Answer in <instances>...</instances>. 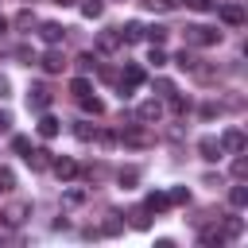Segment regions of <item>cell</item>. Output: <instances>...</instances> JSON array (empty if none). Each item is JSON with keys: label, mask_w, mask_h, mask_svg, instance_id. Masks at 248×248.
Returning a JSON list of instances; mask_svg holds the SVG:
<instances>
[{"label": "cell", "mask_w": 248, "mask_h": 248, "mask_svg": "<svg viewBox=\"0 0 248 248\" xmlns=\"http://www.w3.org/2000/svg\"><path fill=\"white\" fill-rule=\"evenodd\" d=\"M120 124H124V120H120ZM116 140L128 143V147H147V143H151V136L143 132V124H124V128L116 132Z\"/></svg>", "instance_id": "3"}, {"label": "cell", "mask_w": 248, "mask_h": 248, "mask_svg": "<svg viewBox=\"0 0 248 248\" xmlns=\"http://www.w3.org/2000/svg\"><path fill=\"white\" fill-rule=\"evenodd\" d=\"M0 190H4V194L16 190V170H12V167H0Z\"/></svg>", "instance_id": "32"}, {"label": "cell", "mask_w": 248, "mask_h": 248, "mask_svg": "<svg viewBox=\"0 0 248 248\" xmlns=\"http://www.w3.org/2000/svg\"><path fill=\"white\" fill-rule=\"evenodd\" d=\"M217 143H221V151H225V155H236V151H244V132H240V128H229Z\"/></svg>", "instance_id": "7"}, {"label": "cell", "mask_w": 248, "mask_h": 248, "mask_svg": "<svg viewBox=\"0 0 248 248\" xmlns=\"http://www.w3.org/2000/svg\"><path fill=\"white\" fill-rule=\"evenodd\" d=\"M124 43H120V35H116V27H108V31H101L97 35V50L101 54H112V50H120Z\"/></svg>", "instance_id": "12"}, {"label": "cell", "mask_w": 248, "mask_h": 248, "mask_svg": "<svg viewBox=\"0 0 248 248\" xmlns=\"http://www.w3.org/2000/svg\"><path fill=\"white\" fill-rule=\"evenodd\" d=\"M167 101H170V112H186V108H190V101H186V97H178V93H170Z\"/></svg>", "instance_id": "37"}, {"label": "cell", "mask_w": 248, "mask_h": 248, "mask_svg": "<svg viewBox=\"0 0 248 248\" xmlns=\"http://www.w3.org/2000/svg\"><path fill=\"white\" fill-rule=\"evenodd\" d=\"M8 128H12V116H8V112H0V136H4Z\"/></svg>", "instance_id": "42"}, {"label": "cell", "mask_w": 248, "mask_h": 248, "mask_svg": "<svg viewBox=\"0 0 248 248\" xmlns=\"http://www.w3.org/2000/svg\"><path fill=\"white\" fill-rule=\"evenodd\" d=\"M39 66H43V74H62V66H66V58H62V50L58 46H50L43 58H39Z\"/></svg>", "instance_id": "10"}, {"label": "cell", "mask_w": 248, "mask_h": 248, "mask_svg": "<svg viewBox=\"0 0 248 248\" xmlns=\"http://www.w3.org/2000/svg\"><path fill=\"white\" fill-rule=\"evenodd\" d=\"M23 159L31 163V170H50V159H54V155H50L46 147H31V151H27Z\"/></svg>", "instance_id": "13"}, {"label": "cell", "mask_w": 248, "mask_h": 248, "mask_svg": "<svg viewBox=\"0 0 248 248\" xmlns=\"http://www.w3.org/2000/svg\"><path fill=\"white\" fill-rule=\"evenodd\" d=\"M54 4H62V8H66V4H74V0H54Z\"/></svg>", "instance_id": "45"}, {"label": "cell", "mask_w": 248, "mask_h": 248, "mask_svg": "<svg viewBox=\"0 0 248 248\" xmlns=\"http://www.w3.org/2000/svg\"><path fill=\"white\" fill-rule=\"evenodd\" d=\"M62 202H66V205H81V202H85V190H66Z\"/></svg>", "instance_id": "38"}, {"label": "cell", "mask_w": 248, "mask_h": 248, "mask_svg": "<svg viewBox=\"0 0 248 248\" xmlns=\"http://www.w3.org/2000/svg\"><path fill=\"white\" fill-rule=\"evenodd\" d=\"M244 174H248V159L236 151V159H232V178H236V182H244Z\"/></svg>", "instance_id": "29"}, {"label": "cell", "mask_w": 248, "mask_h": 248, "mask_svg": "<svg viewBox=\"0 0 248 248\" xmlns=\"http://www.w3.org/2000/svg\"><path fill=\"white\" fill-rule=\"evenodd\" d=\"M186 4H190L194 12H213V8H217V0H186Z\"/></svg>", "instance_id": "39"}, {"label": "cell", "mask_w": 248, "mask_h": 248, "mask_svg": "<svg viewBox=\"0 0 248 248\" xmlns=\"http://www.w3.org/2000/svg\"><path fill=\"white\" fill-rule=\"evenodd\" d=\"M4 27H8V19H4V16H0V31H4Z\"/></svg>", "instance_id": "44"}, {"label": "cell", "mask_w": 248, "mask_h": 248, "mask_svg": "<svg viewBox=\"0 0 248 248\" xmlns=\"http://www.w3.org/2000/svg\"><path fill=\"white\" fill-rule=\"evenodd\" d=\"M229 202H232V209H244L248 205V186H232L229 190Z\"/></svg>", "instance_id": "22"}, {"label": "cell", "mask_w": 248, "mask_h": 248, "mask_svg": "<svg viewBox=\"0 0 248 248\" xmlns=\"http://www.w3.org/2000/svg\"><path fill=\"white\" fill-rule=\"evenodd\" d=\"M159 116H163V105H159L155 97H151V101H143V105L136 108V120H140V124H155Z\"/></svg>", "instance_id": "11"}, {"label": "cell", "mask_w": 248, "mask_h": 248, "mask_svg": "<svg viewBox=\"0 0 248 248\" xmlns=\"http://www.w3.org/2000/svg\"><path fill=\"white\" fill-rule=\"evenodd\" d=\"M128 217H132V229H147V225H151V213H147L143 205H136Z\"/></svg>", "instance_id": "23"}, {"label": "cell", "mask_w": 248, "mask_h": 248, "mask_svg": "<svg viewBox=\"0 0 248 248\" xmlns=\"http://www.w3.org/2000/svg\"><path fill=\"white\" fill-rule=\"evenodd\" d=\"M198 155H202L205 163H217V159H221L225 151H221V143H217V136H202V140H198Z\"/></svg>", "instance_id": "8"}, {"label": "cell", "mask_w": 248, "mask_h": 248, "mask_svg": "<svg viewBox=\"0 0 248 248\" xmlns=\"http://www.w3.org/2000/svg\"><path fill=\"white\" fill-rule=\"evenodd\" d=\"M217 43H221L217 27H205V23H190L186 27V46H217Z\"/></svg>", "instance_id": "1"}, {"label": "cell", "mask_w": 248, "mask_h": 248, "mask_svg": "<svg viewBox=\"0 0 248 248\" xmlns=\"http://www.w3.org/2000/svg\"><path fill=\"white\" fill-rule=\"evenodd\" d=\"M143 209H147V213H167V209H170V198H167L163 190H155V194H147Z\"/></svg>", "instance_id": "16"}, {"label": "cell", "mask_w": 248, "mask_h": 248, "mask_svg": "<svg viewBox=\"0 0 248 248\" xmlns=\"http://www.w3.org/2000/svg\"><path fill=\"white\" fill-rule=\"evenodd\" d=\"M12 151H16V155H27V151H31V140H27V136H12Z\"/></svg>", "instance_id": "36"}, {"label": "cell", "mask_w": 248, "mask_h": 248, "mask_svg": "<svg viewBox=\"0 0 248 248\" xmlns=\"http://www.w3.org/2000/svg\"><path fill=\"white\" fill-rule=\"evenodd\" d=\"M116 178H120V186H124V190H132V186L140 182V167H124Z\"/></svg>", "instance_id": "21"}, {"label": "cell", "mask_w": 248, "mask_h": 248, "mask_svg": "<svg viewBox=\"0 0 248 248\" xmlns=\"http://www.w3.org/2000/svg\"><path fill=\"white\" fill-rule=\"evenodd\" d=\"M143 4H147L151 12H170V8H178L182 0H143Z\"/></svg>", "instance_id": "34"}, {"label": "cell", "mask_w": 248, "mask_h": 248, "mask_svg": "<svg viewBox=\"0 0 248 248\" xmlns=\"http://www.w3.org/2000/svg\"><path fill=\"white\" fill-rule=\"evenodd\" d=\"M31 23H35L31 12H19V16H16V27H31Z\"/></svg>", "instance_id": "41"}, {"label": "cell", "mask_w": 248, "mask_h": 248, "mask_svg": "<svg viewBox=\"0 0 248 248\" xmlns=\"http://www.w3.org/2000/svg\"><path fill=\"white\" fill-rule=\"evenodd\" d=\"M167 35H170V31H167L163 23H155V27H143V39H151L155 46H163V43H167Z\"/></svg>", "instance_id": "20"}, {"label": "cell", "mask_w": 248, "mask_h": 248, "mask_svg": "<svg viewBox=\"0 0 248 248\" xmlns=\"http://www.w3.org/2000/svg\"><path fill=\"white\" fill-rule=\"evenodd\" d=\"M120 229H124V225H120V221H116V213H108V221H105V232H108V236H116V232H120Z\"/></svg>", "instance_id": "40"}, {"label": "cell", "mask_w": 248, "mask_h": 248, "mask_svg": "<svg viewBox=\"0 0 248 248\" xmlns=\"http://www.w3.org/2000/svg\"><path fill=\"white\" fill-rule=\"evenodd\" d=\"M50 170H54L62 182H70V178L78 174V163H74V159H50Z\"/></svg>", "instance_id": "15"}, {"label": "cell", "mask_w": 248, "mask_h": 248, "mask_svg": "<svg viewBox=\"0 0 248 248\" xmlns=\"http://www.w3.org/2000/svg\"><path fill=\"white\" fill-rule=\"evenodd\" d=\"M101 12H105V4H101V0H85V4H81V16H85V19H97Z\"/></svg>", "instance_id": "27"}, {"label": "cell", "mask_w": 248, "mask_h": 248, "mask_svg": "<svg viewBox=\"0 0 248 248\" xmlns=\"http://www.w3.org/2000/svg\"><path fill=\"white\" fill-rule=\"evenodd\" d=\"M217 16H221V23H229V27H244V4H236V0L221 4Z\"/></svg>", "instance_id": "4"}, {"label": "cell", "mask_w": 248, "mask_h": 248, "mask_svg": "<svg viewBox=\"0 0 248 248\" xmlns=\"http://www.w3.org/2000/svg\"><path fill=\"white\" fill-rule=\"evenodd\" d=\"M89 89H93V85H89V78H85V74H78V78L70 81V93H74V97H85Z\"/></svg>", "instance_id": "25"}, {"label": "cell", "mask_w": 248, "mask_h": 248, "mask_svg": "<svg viewBox=\"0 0 248 248\" xmlns=\"http://www.w3.org/2000/svg\"><path fill=\"white\" fill-rule=\"evenodd\" d=\"M78 105H81L85 112H93V116H101V112H105V105H101L97 97H89V93H85V97H78Z\"/></svg>", "instance_id": "26"}, {"label": "cell", "mask_w": 248, "mask_h": 248, "mask_svg": "<svg viewBox=\"0 0 248 248\" xmlns=\"http://www.w3.org/2000/svg\"><path fill=\"white\" fill-rule=\"evenodd\" d=\"M151 89H155L159 97H170V93H174V81H167V78H155V81H151Z\"/></svg>", "instance_id": "33"}, {"label": "cell", "mask_w": 248, "mask_h": 248, "mask_svg": "<svg viewBox=\"0 0 248 248\" xmlns=\"http://www.w3.org/2000/svg\"><path fill=\"white\" fill-rule=\"evenodd\" d=\"M74 136H78L81 143H89V140H97V124H89V120H78V124H74Z\"/></svg>", "instance_id": "19"}, {"label": "cell", "mask_w": 248, "mask_h": 248, "mask_svg": "<svg viewBox=\"0 0 248 248\" xmlns=\"http://www.w3.org/2000/svg\"><path fill=\"white\" fill-rule=\"evenodd\" d=\"M147 62H151L155 70H159V66H167V54H163V46H155V43H151V54H147Z\"/></svg>", "instance_id": "35"}, {"label": "cell", "mask_w": 248, "mask_h": 248, "mask_svg": "<svg viewBox=\"0 0 248 248\" xmlns=\"http://www.w3.org/2000/svg\"><path fill=\"white\" fill-rule=\"evenodd\" d=\"M198 240H202V244H225V232H221V229H202Z\"/></svg>", "instance_id": "31"}, {"label": "cell", "mask_w": 248, "mask_h": 248, "mask_svg": "<svg viewBox=\"0 0 248 248\" xmlns=\"http://www.w3.org/2000/svg\"><path fill=\"white\" fill-rule=\"evenodd\" d=\"M27 213H31V205H27V202H12V205L0 213V221L16 229V225H23V221H27Z\"/></svg>", "instance_id": "6"}, {"label": "cell", "mask_w": 248, "mask_h": 248, "mask_svg": "<svg viewBox=\"0 0 248 248\" xmlns=\"http://www.w3.org/2000/svg\"><path fill=\"white\" fill-rule=\"evenodd\" d=\"M8 89H12V81H8L4 74H0V97H8Z\"/></svg>", "instance_id": "43"}, {"label": "cell", "mask_w": 248, "mask_h": 248, "mask_svg": "<svg viewBox=\"0 0 248 248\" xmlns=\"http://www.w3.org/2000/svg\"><path fill=\"white\" fill-rule=\"evenodd\" d=\"M116 85H120V97H132L140 85H143V70L132 62V66H124V74H116Z\"/></svg>", "instance_id": "2"}, {"label": "cell", "mask_w": 248, "mask_h": 248, "mask_svg": "<svg viewBox=\"0 0 248 248\" xmlns=\"http://www.w3.org/2000/svg\"><path fill=\"white\" fill-rule=\"evenodd\" d=\"M27 108L31 112H46L50 108V89L46 85H31L27 89Z\"/></svg>", "instance_id": "5"}, {"label": "cell", "mask_w": 248, "mask_h": 248, "mask_svg": "<svg viewBox=\"0 0 248 248\" xmlns=\"http://www.w3.org/2000/svg\"><path fill=\"white\" fill-rule=\"evenodd\" d=\"M39 39H43L46 46H58V43L66 39V27H62V23H39Z\"/></svg>", "instance_id": "9"}, {"label": "cell", "mask_w": 248, "mask_h": 248, "mask_svg": "<svg viewBox=\"0 0 248 248\" xmlns=\"http://www.w3.org/2000/svg\"><path fill=\"white\" fill-rule=\"evenodd\" d=\"M221 232H225V240H236V236H240V232H244V221H240V217H229V221H225V229H221Z\"/></svg>", "instance_id": "24"}, {"label": "cell", "mask_w": 248, "mask_h": 248, "mask_svg": "<svg viewBox=\"0 0 248 248\" xmlns=\"http://www.w3.org/2000/svg\"><path fill=\"white\" fill-rule=\"evenodd\" d=\"M198 62H202V58H198V54H194L190 46H182V50L174 54V66H178V70H186V74H190V70H194Z\"/></svg>", "instance_id": "17"}, {"label": "cell", "mask_w": 248, "mask_h": 248, "mask_svg": "<svg viewBox=\"0 0 248 248\" xmlns=\"http://www.w3.org/2000/svg\"><path fill=\"white\" fill-rule=\"evenodd\" d=\"M58 132H62V120H54V116L43 112V120H39V136H43V140H54Z\"/></svg>", "instance_id": "18"}, {"label": "cell", "mask_w": 248, "mask_h": 248, "mask_svg": "<svg viewBox=\"0 0 248 248\" xmlns=\"http://www.w3.org/2000/svg\"><path fill=\"white\" fill-rule=\"evenodd\" d=\"M116 35H120V43H140L143 39V23L140 19H128L124 27H116Z\"/></svg>", "instance_id": "14"}, {"label": "cell", "mask_w": 248, "mask_h": 248, "mask_svg": "<svg viewBox=\"0 0 248 248\" xmlns=\"http://www.w3.org/2000/svg\"><path fill=\"white\" fill-rule=\"evenodd\" d=\"M74 62H78V74H93V70H97V58H93V54H78Z\"/></svg>", "instance_id": "28"}, {"label": "cell", "mask_w": 248, "mask_h": 248, "mask_svg": "<svg viewBox=\"0 0 248 248\" xmlns=\"http://www.w3.org/2000/svg\"><path fill=\"white\" fill-rule=\"evenodd\" d=\"M167 198H170V205H186L190 202V190L186 186H174V190H167Z\"/></svg>", "instance_id": "30"}]
</instances>
